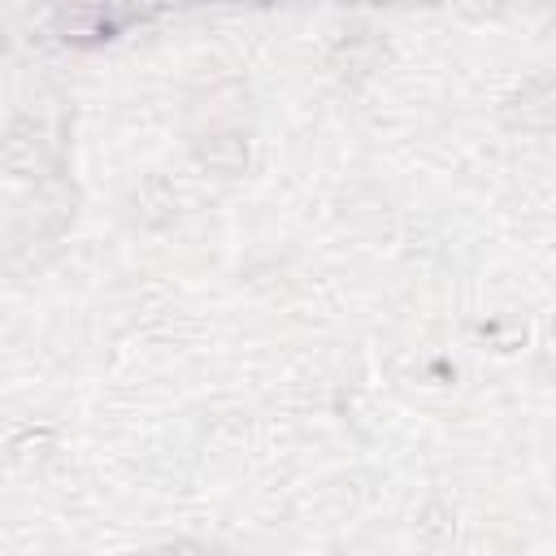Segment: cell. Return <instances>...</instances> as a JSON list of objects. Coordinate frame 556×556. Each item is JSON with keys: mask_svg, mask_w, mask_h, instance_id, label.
I'll use <instances>...</instances> for the list:
<instances>
[{"mask_svg": "<svg viewBox=\"0 0 556 556\" xmlns=\"http://www.w3.org/2000/svg\"><path fill=\"white\" fill-rule=\"evenodd\" d=\"M56 161H61V139H56V130L48 122L17 117L9 126V139H4V165H9V174H17V178H43V174L56 169Z\"/></svg>", "mask_w": 556, "mask_h": 556, "instance_id": "6da1fadb", "label": "cell"}, {"mask_svg": "<svg viewBox=\"0 0 556 556\" xmlns=\"http://www.w3.org/2000/svg\"><path fill=\"white\" fill-rule=\"evenodd\" d=\"M508 130H552L556 126V78H530L504 100Z\"/></svg>", "mask_w": 556, "mask_h": 556, "instance_id": "7a4b0ae2", "label": "cell"}, {"mask_svg": "<svg viewBox=\"0 0 556 556\" xmlns=\"http://www.w3.org/2000/svg\"><path fill=\"white\" fill-rule=\"evenodd\" d=\"M152 556H222V552H213V547H200V543H174V547H165V552H152Z\"/></svg>", "mask_w": 556, "mask_h": 556, "instance_id": "3957f363", "label": "cell"}]
</instances>
